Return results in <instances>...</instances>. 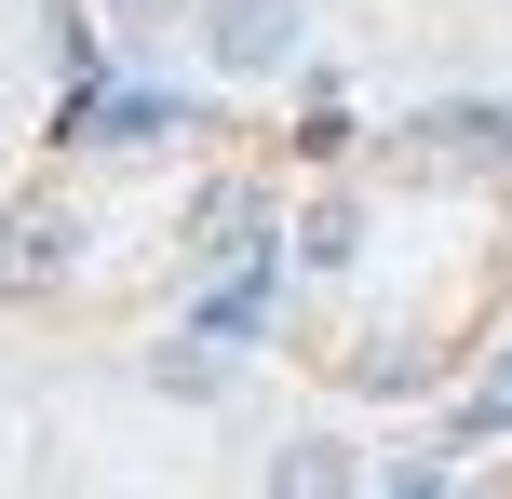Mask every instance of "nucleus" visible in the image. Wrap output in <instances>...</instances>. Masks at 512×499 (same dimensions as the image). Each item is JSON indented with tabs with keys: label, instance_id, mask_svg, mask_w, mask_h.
Wrapping results in <instances>:
<instances>
[{
	"label": "nucleus",
	"instance_id": "4",
	"mask_svg": "<svg viewBox=\"0 0 512 499\" xmlns=\"http://www.w3.org/2000/svg\"><path fill=\"white\" fill-rule=\"evenodd\" d=\"M95 27H108V41H176L189 0H95Z\"/></svg>",
	"mask_w": 512,
	"mask_h": 499
},
{
	"label": "nucleus",
	"instance_id": "3",
	"mask_svg": "<svg viewBox=\"0 0 512 499\" xmlns=\"http://www.w3.org/2000/svg\"><path fill=\"white\" fill-rule=\"evenodd\" d=\"M230 351H216V338H176V351H149V392H176V405H230Z\"/></svg>",
	"mask_w": 512,
	"mask_h": 499
},
{
	"label": "nucleus",
	"instance_id": "1",
	"mask_svg": "<svg viewBox=\"0 0 512 499\" xmlns=\"http://www.w3.org/2000/svg\"><path fill=\"white\" fill-rule=\"evenodd\" d=\"M189 41L216 81H283L310 68V0H189Z\"/></svg>",
	"mask_w": 512,
	"mask_h": 499
},
{
	"label": "nucleus",
	"instance_id": "2",
	"mask_svg": "<svg viewBox=\"0 0 512 499\" xmlns=\"http://www.w3.org/2000/svg\"><path fill=\"white\" fill-rule=\"evenodd\" d=\"M256 499H364L351 432H283V446H270V473H256Z\"/></svg>",
	"mask_w": 512,
	"mask_h": 499
}]
</instances>
